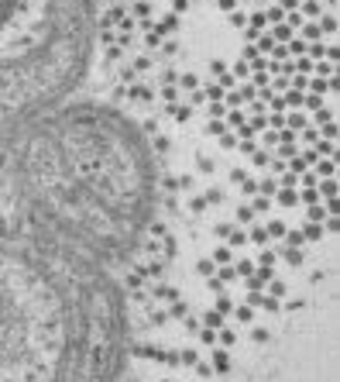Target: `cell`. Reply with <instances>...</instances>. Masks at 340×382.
<instances>
[{
  "instance_id": "1",
  "label": "cell",
  "mask_w": 340,
  "mask_h": 382,
  "mask_svg": "<svg viewBox=\"0 0 340 382\" xmlns=\"http://www.w3.org/2000/svg\"><path fill=\"white\" fill-rule=\"evenodd\" d=\"M121 258L55 217L0 148V382H117Z\"/></svg>"
},
{
  "instance_id": "2",
  "label": "cell",
  "mask_w": 340,
  "mask_h": 382,
  "mask_svg": "<svg viewBox=\"0 0 340 382\" xmlns=\"http://www.w3.org/2000/svg\"><path fill=\"white\" fill-rule=\"evenodd\" d=\"M93 42V0H0V145L76 96Z\"/></svg>"
}]
</instances>
